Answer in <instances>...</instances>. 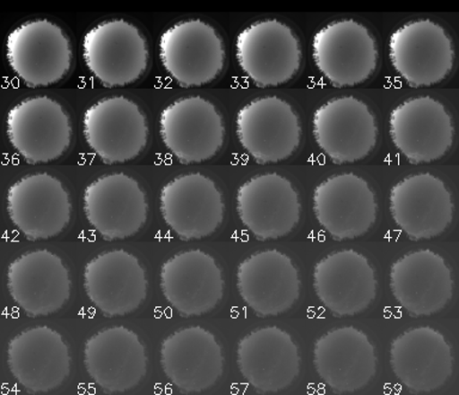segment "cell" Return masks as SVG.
I'll list each match as a JSON object with an SVG mask.
<instances>
[{"label":"cell","instance_id":"obj_1","mask_svg":"<svg viewBox=\"0 0 459 395\" xmlns=\"http://www.w3.org/2000/svg\"><path fill=\"white\" fill-rule=\"evenodd\" d=\"M82 57L100 84L117 88L142 77L149 63V49L139 29L117 18L102 22L86 32Z\"/></svg>","mask_w":459,"mask_h":395},{"label":"cell","instance_id":"obj_2","mask_svg":"<svg viewBox=\"0 0 459 395\" xmlns=\"http://www.w3.org/2000/svg\"><path fill=\"white\" fill-rule=\"evenodd\" d=\"M6 57L25 85L39 88L56 84L67 75L72 49L63 29L41 18L25 22L10 32Z\"/></svg>","mask_w":459,"mask_h":395},{"label":"cell","instance_id":"obj_3","mask_svg":"<svg viewBox=\"0 0 459 395\" xmlns=\"http://www.w3.org/2000/svg\"><path fill=\"white\" fill-rule=\"evenodd\" d=\"M160 56L165 71L183 88L213 82L225 63L221 36L211 24L197 18L167 29L160 38Z\"/></svg>","mask_w":459,"mask_h":395},{"label":"cell","instance_id":"obj_4","mask_svg":"<svg viewBox=\"0 0 459 395\" xmlns=\"http://www.w3.org/2000/svg\"><path fill=\"white\" fill-rule=\"evenodd\" d=\"M236 56L244 74L260 88L290 82L301 63L297 36L289 25L274 18L243 29L237 38Z\"/></svg>","mask_w":459,"mask_h":395},{"label":"cell","instance_id":"obj_5","mask_svg":"<svg viewBox=\"0 0 459 395\" xmlns=\"http://www.w3.org/2000/svg\"><path fill=\"white\" fill-rule=\"evenodd\" d=\"M312 56L318 71L336 88L368 81L378 63L371 32L351 18L319 29L312 41Z\"/></svg>","mask_w":459,"mask_h":395},{"label":"cell","instance_id":"obj_6","mask_svg":"<svg viewBox=\"0 0 459 395\" xmlns=\"http://www.w3.org/2000/svg\"><path fill=\"white\" fill-rule=\"evenodd\" d=\"M391 64L412 88L443 82L455 63L450 36L436 22L416 20L396 29L389 42Z\"/></svg>","mask_w":459,"mask_h":395},{"label":"cell","instance_id":"obj_7","mask_svg":"<svg viewBox=\"0 0 459 395\" xmlns=\"http://www.w3.org/2000/svg\"><path fill=\"white\" fill-rule=\"evenodd\" d=\"M6 132L11 145L30 164L57 160L72 138L70 118L63 106L48 96L30 97L11 108Z\"/></svg>","mask_w":459,"mask_h":395},{"label":"cell","instance_id":"obj_8","mask_svg":"<svg viewBox=\"0 0 459 395\" xmlns=\"http://www.w3.org/2000/svg\"><path fill=\"white\" fill-rule=\"evenodd\" d=\"M82 131L90 149L107 164L134 160L149 136L145 115L125 96L108 97L90 106L82 118Z\"/></svg>","mask_w":459,"mask_h":395},{"label":"cell","instance_id":"obj_9","mask_svg":"<svg viewBox=\"0 0 459 395\" xmlns=\"http://www.w3.org/2000/svg\"><path fill=\"white\" fill-rule=\"evenodd\" d=\"M164 145L183 164L211 160L224 143L225 127L214 104L201 96L169 104L160 118Z\"/></svg>","mask_w":459,"mask_h":395},{"label":"cell","instance_id":"obj_10","mask_svg":"<svg viewBox=\"0 0 459 395\" xmlns=\"http://www.w3.org/2000/svg\"><path fill=\"white\" fill-rule=\"evenodd\" d=\"M240 145L257 163H278L299 146L301 127L292 106L278 96L251 101L236 118Z\"/></svg>","mask_w":459,"mask_h":395},{"label":"cell","instance_id":"obj_11","mask_svg":"<svg viewBox=\"0 0 459 395\" xmlns=\"http://www.w3.org/2000/svg\"><path fill=\"white\" fill-rule=\"evenodd\" d=\"M316 143L336 164L364 160L376 146L378 128L368 104L354 96L337 97L315 111Z\"/></svg>","mask_w":459,"mask_h":395},{"label":"cell","instance_id":"obj_12","mask_svg":"<svg viewBox=\"0 0 459 395\" xmlns=\"http://www.w3.org/2000/svg\"><path fill=\"white\" fill-rule=\"evenodd\" d=\"M389 126L394 146L412 164L440 160L454 143L451 115L443 103L430 96L398 104L391 111Z\"/></svg>","mask_w":459,"mask_h":395},{"label":"cell","instance_id":"obj_13","mask_svg":"<svg viewBox=\"0 0 459 395\" xmlns=\"http://www.w3.org/2000/svg\"><path fill=\"white\" fill-rule=\"evenodd\" d=\"M7 214L28 240L59 235L71 219V201L60 180L48 172L24 176L7 190Z\"/></svg>","mask_w":459,"mask_h":395},{"label":"cell","instance_id":"obj_14","mask_svg":"<svg viewBox=\"0 0 459 395\" xmlns=\"http://www.w3.org/2000/svg\"><path fill=\"white\" fill-rule=\"evenodd\" d=\"M82 201L90 225L107 241L135 235L149 211L142 187L124 172L100 176L90 183Z\"/></svg>","mask_w":459,"mask_h":395},{"label":"cell","instance_id":"obj_15","mask_svg":"<svg viewBox=\"0 0 459 395\" xmlns=\"http://www.w3.org/2000/svg\"><path fill=\"white\" fill-rule=\"evenodd\" d=\"M224 211L221 190L201 172L178 176L160 192L161 215L183 241L212 235L221 224Z\"/></svg>","mask_w":459,"mask_h":395},{"label":"cell","instance_id":"obj_16","mask_svg":"<svg viewBox=\"0 0 459 395\" xmlns=\"http://www.w3.org/2000/svg\"><path fill=\"white\" fill-rule=\"evenodd\" d=\"M300 201L290 180L276 172L254 176L237 192V212L257 240H278L300 218Z\"/></svg>","mask_w":459,"mask_h":395},{"label":"cell","instance_id":"obj_17","mask_svg":"<svg viewBox=\"0 0 459 395\" xmlns=\"http://www.w3.org/2000/svg\"><path fill=\"white\" fill-rule=\"evenodd\" d=\"M6 283L14 303L30 318L60 311L71 294L66 266L47 250L28 251L14 259L7 268Z\"/></svg>","mask_w":459,"mask_h":395},{"label":"cell","instance_id":"obj_18","mask_svg":"<svg viewBox=\"0 0 459 395\" xmlns=\"http://www.w3.org/2000/svg\"><path fill=\"white\" fill-rule=\"evenodd\" d=\"M454 210L450 190L429 172L407 176L390 192L394 221L412 241L439 236L451 224Z\"/></svg>","mask_w":459,"mask_h":395},{"label":"cell","instance_id":"obj_19","mask_svg":"<svg viewBox=\"0 0 459 395\" xmlns=\"http://www.w3.org/2000/svg\"><path fill=\"white\" fill-rule=\"evenodd\" d=\"M6 356L13 379L30 394L56 390L70 373L67 345L60 333L47 326L17 334L7 345Z\"/></svg>","mask_w":459,"mask_h":395},{"label":"cell","instance_id":"obj_20","mask_svg":"<svg viewBox=\"0 0 459 395\" xmlns=\"http://www.w3.org/2000/svg\"><path fill=\"white\" fill-rule=\"evenodd\" d=\"M375 193L353 172L333 175L316 187L314 211L319 225L336 241L368 233L377 218Z\"/></svg>","mask_w":459,"mask_h":395},{"label":"cell","instance_id":"obj_21","mask_svg":"<svg viewBox=\"0 0 459 395\" xmlns=\"http://www.w3.org/2000/svg\"><path fill=\"white\" fill-rule=\"evenodd\" d=\"M390 364L409 391L427 394L450 379L454 355L443 334L423 326L405 330L391 343Z\"/></svg>","mask_w":459,"mask_h":395},{"label":"cell","instance_id":"obj_22","mask_svg":"<svg viewBox=\"0 0 459 395\" xmlns=\"http://www.w3.org/2000/svg\"><path fill=\"white\" fill-rule=\"evenodd\" d=\"M390 287L394 300L414 318L437 314L454 294V278L444 258L430 250L411 251L394 262Z\"/></svg>","mask_w":459,"mask_h":395},{"label":"cell","instance_id":"obj_23","mask_svg":"<svg viewBox=\"0 0 459 395\" xmlns=\"http://www.w3.org/2000/svg\"><path fill=\"white\" fill-rule=\"evenodd\" d=\"M237 287L255 314L261 318L276 316L290 311L299 298V273L281 251H258L240 262Z\"/></svg>","mask_w":459,"mask_h":395},{"label":"cell","instance_id":"obj_24","mask_svg":"<svg viewBox=\"0 0 459 395\" xmlns=\"http://www.w3.org/2000/svg\"><path fill=\"white\" fill-rule=\"evenodd\" d=\"M165 300L185 318L213 311L224 294L221 269L210 254L200 250L182 251L160 268Z\"/></svg>","mask_w":459,"mask_h":395},{"label":"cell","instance_id":"obj_25","mask_svg":"<svg viewBox=\"0 0 459 395\" xmlns=\"http://www.w3.org/2000/svg\"><path fill=\"white\" fill-rule=\"evenodd\" d=\"M314 287L318 300L336 318L360 314L376 297L375 269L358 251H333L315 266Z\"/></svg>","mask_w":459,"mask_h":395},{"label":"cell","instance_id":"obj_26","mask_svg":"<svg viewBox=\"0 0 459 395\" xmlns=\"http://www.w3.org/2000/svg\"><path fill=\"white\" fill-rule=\"evenodd\" d=\"M237 364L255 391L274 394L286 390L297 379L300 356L292 337L271 326L255 329L239 341Z\"/></svg>","mask_w":459,"mask_h":395},{"label":"cell","instance_id":"obj_27","mask_svg":"<svg viewBox=\"0 0 459 395\" xmlns=\"http://www.w3.org/2000/svg\"><path fill=\"white\" fill-rule=\"evenodd\" d=\"M160 364L165 376L183 394L213 387L224 370L221 345L200 326L176 330L161 343Z\"/></svg>","mask_w":459,"mask_h":395},{"label":"cell","instance_id":"obj_28","mask_svg":"<svg viewBox=\"0 0 459 395\" xmlns=\"http://www.w3.org/2000/svg\"><path fill=\"white\" fill-rule=\"evenodd\" d=\"M84 287L89 300L108 318L131 314L146 298L145 269L128 251H104L86 264Z\"/></svg>","mask_w":459,"mask_h":395},{"label":"cell","instance_id":"obj_29","mask_svg":"<svg viewBox=\"0 0 459 395\" xmlns=\"http://www.w3.org/2000/svg\"><path fill=\"white\" fill-rule=\"evenodd\" d=\"M314 364L319 379L336 394L354 393L375 376V347L362 330L341 327L316 341Z\"/></svg>","mask_w":459,"mask_h":395},{"label":"cell","instance_id":"obj_30","mask_svg":"<svg viewBox=\"0 0 459 395\" xmlns=\"http://www.w3.org/2000/svg\"><path fill=\"white\" fill-rule=\"evenodd\" d=\"M86 372L107 394H121L138 386L145 376V347L133 330L110 327L93 334L84 347Z\"/></svg>","mask_w":459,"mask_h":395}]
</instances>
